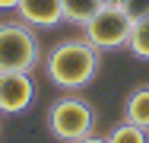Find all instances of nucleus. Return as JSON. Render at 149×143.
Returning <instances> with one entry per match:
<instances>
[{"instance_id": "7ed1b4c3", "label": "nucleus", "mask_w": 149, "mask_h": 143, "mask_svg": "<svg viewBox=\"0 0 149 143\" xmlns=\"http://www.w3.org/2000/svg\"><path fill=\"white\" fill-rule=\"evenodd\" d=\"M48 130L60 143H79L95 130V108L79 95H63L48 108Z\"/></svg>"}, {"instance_id": "f8f14e48", "label": "nucleus", "mask_w": 149, "mask_h": 143, "mask_svg": "<svg viewBox=\"0 0 149 143\" xmlns=\"http://www.w3.org/2000/svg\"><path fill=\"white\" fill-rule=\"evenodd\" d=\"M19 0H0V10H16Z\"/></svg>"}, {"instance_id": "20e7f679", "label": "nucleus", "mask_w": 149, "mask_h": 143, "mask_svg": "<svg viewBox=\"0 0 149 143\" xmlns=\"http://www.w3.org/2000/svg\"><path fill=\"white\" fill-rule=\"evenodd\" d=\"M130 29H133V16L120 3H102V10L83 26V38L98 51H118L127 48Z\"/></svg>"}, {"instance_id": "0eeeda50", "label": "nucleus", "mask_w": 149, "mask_h": 143, "mask_svg": "<svg viewBox=\"0 0 149 143\" xmlns=\"http://www.w3.org/2000/svg\"><path fill=\"white\" fill-rule=\"evenodd\" d=\"M124 121L149 130V86H140V89H133L127 95V102H124Z\"/></svg>"}, {"instance_id": "ddd939ff", "label": "nucleus", "mask_w": 149, "mask_h": 143, "mask_svg": "<svg viewBox=\"0 0 149 143\" xmlns=\"http://www.w3.org/2000/svg\"><path fill=\"white\" fill-rule=\"evenodd\" d=\"M79 143H108V140H105V137H95V134H89V137H83Z\"/></svg>"}, {"instance_id": "9d476101", "label": "nucleus", "mask_w": 149, "mask_h": 143, "mask_svg": "<svg viewBox=\"0 0 149 143\" xmlns=\"http://www.w3.org/2000/svg\"><path fill=\"white\" fill-rule=\"evenodd\" d=\"M105 140H108V143H149V134L143 130V127H136V124L124 121V124H118Z\"/></svg>"}, {"instance_id": "f03ea898", "label": "nucleus", "mask_w": 149, "mask_h": 143, "mask_svg": "<svg viewBox=\"0 0 149 143\" xmlns=\"http://www.w3.org/2000/svg\"><path fill=\"white\" fill-rule=\"evenodd\" d=\"M38 35L26 22H0V73H32L38 67Z\"/></svg>"}, {"instance_id": "1a4fd4ad", "label": "nucleus", "mask_w": 149, "mask_h": 143, "mask_svg": "<svg viewBox=\"0 0 149 143\" xmlns=\"http://www.w3.org/2000/svg\"><path fill=\"white\" fill-rule=\"evenodd\" d=\"M130 54L140 57V60H149V13L133 19V29H130V41H127Z\"/></svg>"}, {"instance_id": "4468645a", "label": "nucleus", "mask_w": 149, "mask_h": 143, "mask_svg": "<svg viewBox=\"0 0 149 143\" xmlns=\"http://www.w3.org/2000/svg\"><path fill=\"white\" fill-rule=\"evenodd\" d=\"M102 3H124V0H102Z\"/></svg>"}, {"instance_id": "9b49d317", "label": "nucleus", "mask_w": 149, "mask_h": 143, "mask_svg": "<svg viewBox=\"0 0 149 143\" xmlns=\"http://www.w3.org/2000/svg\"><path fill=\"white\" fill-rule=\"evenodd\" d=\"M120 6H124L133 19H140V16H146V13H149V0H124Z\"/></svg>"}, {"instance_id": "423d86ee", "label": "nucleus", "mask_w": 149, "mask_h": 143, "mask_svg": "<svg viewBox=\"0 0 149 143\" xmlns=\"http://www.w3.org/2000/svg\"><path fill=\"white\" fill-rule=\"evenodd\" d=\"M19 19L32 29H54L63 22V6L60 0H19L16 6Z\"/></svg>"}, {"instance_id": "f257e3e1", "label": "nucleus", "mask_w": 149, "mask_h": 143, "mask_svg": "<svg viewBox=\"0 0 149 143\" xmlns=\"http://www.w3.org/2000/svg\"><path fill=\"white\" fill-rule=\"evenodd\" d=\"M98 64H102L98 48H92L86 38H67V41H60L48 51L45 73L54 86L67 89V92H76V89H83L95 80Z\"/></svg>"}, {"instance_id": "6e6552de", "label": "nucleus", "mask_w": 149, "mask_h": 143, "mask_svg": "<svg viewBox=\"0 0 149 143\" xmlns=\"http://www.w3.org/2000/svg\"><path fill=\"white\" fill-rule=\"evenodd\" d=\"M60 6H63V22L83 29L102 10V0H60Z\"/></svg>"}, {"instance_id": "39448f33", "label": "nucleus", "mask_w": 149, "mask_h": 143, "mask_svg": "<svg viewBox=\"0 0 149 143\" xmlns=\"http://www.w3.org/2000/svg\"><path fill=\"white\" fill-rule=\"evenodd\" d=\"M35 102L32 73H0V111L19 114Z\"/></svg>"}]
</instances>
